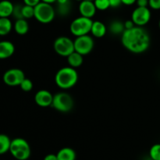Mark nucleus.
Here are the masks:
<instances>
[{"label": "nucleus", "instance_id": "f257e3e1", "mask_svg": "<svg viewBox=\"0 0 160 160\" xmlns=\"http://www.w3.org/2000/svg\"><path fill=\"white\" fill-rule=\"evenodd\" d=\"M121 42L127 50L135 54H141L150 46V35L143 27H134L125 30L121 34Z\"/></svg>", "mask_w": 160, "mask_h": 160}, {"label": "nucleus", "instance_id": "f03ea898", "mask_svg": "<svg viewBox=\"0 0 160 160\" xmlns=\"http://www.w3.org/2000/svg\"><path fill=\"white\" fill-rule=\"evenodd\" d=\"M78 81V73L76 69L71 67H64L59 69L55 76V82L61 89L67 90L76 85Z\"/></svg>", "mask_w": 160, "mask_h": 160}, {"label": "nucleus", "instance_id": "7ed1b4c3", "mask_svg": "<svg viewBox=\"0 0 160 160\" xmlns=\"http://www.w3.org/2000/svg\"><path fill=\"white\" fill-rule=\"evenodd\" d=\"M9 152L16 159L27 160L31 156V146L25 139L17 138L11 140Z\"/></svg>", "mask_w": 160, "mask_h": 160}, {"label": "nucleus", "instance_id": "20e7f679", "mask_svg": "<svg viewBox=\"0 0 160 160\" xmlns=\"http://www.w3.org/2000/svg\"><path fill=\"white\" fill-rule=\"evenodd\" d=\"M56 17V10L52 4L41 2L34 6V18L42 23H49Z\"/></svg>", "mask_w": 160, "mask_h": 160}, {"label": "nucleus", "instance_id": "39448f33", "mask_svg": "<svg viewBox=\"0 0 160 160\" xmlns=\"http://www.w3.org/2000/svg\"><path fill=\"white\" fill-rule=\"evenodd\" d=\"M92 23V19L81 16L71 22L70 26V32L75 37L88 34V33L91 32Z\"/></svg>", "mask_w": 160, "mask_h": 160}, {"label": "nucleus", "instance_id": "423d86ee", "mask_svg": "<svg viewBox=\"0 0 160 160\" xmlns=\"http://www.w3.org/2000/svg\"><path fill=\"white\" fill-rule=\"evenodd\" d=\"M74 102L71 95L66 92H59L53 95L52 106L61 112H68L73 109Z\"/></svg>", "mask_w": 160, "mask_h": 160}, {"label": "nucleus", "instance_id": "0eeeda50", "mask_svg": "<svg viewBox=\"0 0 160 160\" xmlns=\"http://www.w3.org/2000/svg\"><path fill=\"white\" fill-rule=\"evenodd\" d=\"M53 48L59 56L67 57L74 52V42L67 36H60L55 40Z\"/></svg>", "mask_w": 160, "mask_h": 160}, {"label": "nucleus", "instance_id": "6e6552de", "mask_svg": "<svg viewBox=\"0 0 160 160\" xmlns=\"http://www.w3.org/2000/svg\"><path fill=\"white\" fill-rule=\"evenodd\" d=\"M73 42L74 50L82 56H87L92 52L95 46L94 38L88 34L76 37Z\"/></svg>", "mask_w": 160, "mask_h": 160}, {"label": "nucleus", "instance_id": "1a4fd4ad", "mask_svg": "<svg viewBox=\"0 0 160 160\" xmlns=\"http://www.w3.org/2000/svg\"><path fill=\"white\" fill-rule=\"evenodd\" d=\"M25 78L26 77L23 70L18 68H12L5 72L2 80L6 85L15 87V86H20Z\"/></svg>", "mask_w": 160, "mask_h": 160}, {"label": "nucleus", "instance_id": "9d476101", "mask_svg": "<svg viewBox=\"0 0 160 160\" xmlns=\"http://www.w3.org/2000/svg\"><path fill=\"white\" fill-rule=\"evenodd\" d=\"M151 11L148 7H139L134 9L131 14V20L135 26L144 27L151 20Z\"/></svg>", "mask_w": 160, "mask_h": 160}, {"label": "nucleus", "instance_id": "9b49d317", "mask_svg": "<svg viewBox=\"0 0 160 160\" xmlns=\"http://www.w3.org/2000/svg\"><path fill=\"white\" fill-rule=\"evenodd\" d=\"M53 95L48 90H39L34 95V102L40 107H48L52 106Z\"/></svg>", "mask_w": 160, "mask_h": 160}, {"label": "nucleus", "instance_id": "f8f14e48", "mask_svg": "<svg viewBox=\"0 0 160 160\" xmlns=\"http://www.w3.org/2000/svg\"><path fill=\"white\" fill-rule=\"evenodd\" d=\"M97 9L94 1L91 0H82L80 2L79 12L81 16L88 18L92 19V17L96 13Z\"/></svg>", "mask_w": 160, "mask_h": 160}, {"label": "nucleus", "instance_id": "ddd939ff", "mask_svg": "<svg viewBox=\"0 0 160 160\" xmlns=\"http://www.w3.org/2000/svg\"><path fill=\"white\" fill-rule=\"evenodd\" d=\"M15 46L9 41L0 42V59H8L14 54Z\"/></svg>", "mask_w": 160, "mask_h": 160}, {"label": "nucleus", "instance_id": "4468645a", "mask_svg": "<svg viewBox=\"0 0 160 160\" xmlns=\"http://www.w3.org/2000/svg\"><path fill=\"white\" fill-rule=\"evenodd\" d=\"M106 32H107V28L104 23L99 21V20L93 21L92 29H91V33L93 37L101 38L106 35Z\"/></svg>", "mask_w": 160, "mask_h": 160}, {"label": "nucleus", "instance_id": "2eb2a0df", "mask_svg": "<svg viewBox=\"0 0 160 160\" xmlns=\"http://www.w3.org/2000/svg\"><path fill=\"white\" fill-rule=\"evenodd\" d=\"M14 5L9 0L0 1V17H9L12 15Z\"/></svg>", "mask_w": 160, "mask_h": 160}, {"label": "nucleus", "instance_id": "dca6fc26", "mask_svg": "<svg viewBox=\"0 0 160 160\" xmlns=\"http://www.w3.org/2000/svg\"><path fill=\"white\" fill-rule=\"evenodd\" d=\"M83 56H84L78 53V52H73L70 56L67 57L69 66L75 69L80 67L83 64V62H84V57Z\"/></svg>", "mask_w": 160, "mask_h": 160}, {"label": "nucleus", "instance_id": "f3484780", "mask_svg": "<svg viewBox=\"0 0 160 160\" xmlns=\"http://www.w3.org/2000/svg\"><path fill=\"white\" fill-rule=\"evenodd\" d=\"M58 160H76V152L71 148L66 147L59 150L56 154Z\"/></svg>", "mask_w": 160, "mask_h": 160}, {"label": "nucleus", "instance_id": "a211bd4d", "mask_svg": "<svg viewBox=\"0 0 160 160\" xmlns=\"http://www.w3.org/2000/svg\"><path fill=\"white\" fill-rule=\"evenodd\" d=\"M14 31L17 34L24 35L29 31V24L26 19H18L14 23Z\"/></svg>", "mask_w": 160, "mask_h": 160}, {"label": "nucleus", "instance_id": "6ab92c4d", "mask_svg": "<svg viewBox=\"0 0 160 160\" xmlns=\"http://www.w3.org/2000/svg\"><path fill=\"white\" fill-rule=\"evenodd\" d=\"M12 28V23L9 17H0V36L7 35Z\"/></svg>", "mask_w": 160, "mask_h": 160}, {"label": "nucleus", "instance_id": "aec40b11", "mask_svg": "<svg viewBox=\"0 0 160 160\" xmlns=\"http://www.w3.org/2000/svg\"><path fill=\"white\" fill-rule=\"evenodd\" d=\"M109 30L113 34H122L125 31L124 23L120 20H113L109 24Z\"/></svg>", "mask_w": 160, "mask_h": 160}, {"label": "nucleus", "instance_id": "412c9836", "mask_svg": "<svg viewBox=\"0 0 160 160\" xmlns=\"http://www.w3.org/2000/svg\"><path fill=\"white\" fill-rule=\"evenodd\" d=\"M11 140L6 134H0V155H3L9 152Z\"/></svg>", "mask_w": 160, "mask_h": 160}, {"label": "nucleus", "instance_id": "4be33fe9", "mask_svg": "<svg viewBox=\"0 0 160 160\" xmlns=\"http://www.w3.org/2000/svg\"><path fill=\"white\" fill-rule=\"evenodd\" d=\"M22 16L26 20L34 17V7L24 4L22 6Z\"/></svg>", "mask_w": 160, "mask_h": 160}, {"label": "nucleus", "instance_id": "5701e85b", "mask_svg": "<svg viewBox=\"0 0 160 160\" xmlns=\"http://www.w3.org/2000/svg\"><path fill=\"white\" fill-rule=\"evenodd\" d=\"M149 156L152 160H160V144H156L151 147Z\"/></svg>", "mask_w": 160, "mask_h": 160}, {"label": "nucleus", "instance_id": "b1692460", "mask_svg": "<svg viewBox=\"0 0 160 160\" xmlns=\"http://www.w3.org/2000/svg\"><path fill=\"white\" fill-rule=\"evenodd\" d=\"M97 10L104 11L110 7L109 0H94Z\"/></svg>", "mask_w": 160, "mask_h": 160}, {"label": "nucleus", "instance_id": "393cba45", "mask_svg": "<svg viewBox=\"0 0 160 160\" xmlns=\"http://www.w3.org/2000/svg\"><path fill=\"white\" fill-rule=\"evenodd\" d=\"M20 88H21V90L23 91V92H31L33 89V83L32 81H31V80L25 78L24 79H23V81L21 82V84H20Z\"/></svg>", "mask_w": 160, "mask_h": 160}, {"label": "nucleus", "instance_id": "a878e982", "mask_svg": "<svg viewBox=\"0 0 160 160\" xmlns=\"http://www.w3.org/2000/svg\"><path fill=\"white\" fill-rule=\"evenodd\" d=\"M22 6H14V10L13 12H12V15L17 18V20L23 18V16H22Z\"/></svg>", "mask_w": 160, "mask_h": 160}, {"label": "nucleus", "instance_id": "bb28decb", "mask_svg": "<svg viewBox=\"0 0 160 160\" xmlns=\"http://www.w3.org/2000/svg\"><path fill=\"white\" fill-rule=\"evenodd\" d=\"M148 6L155 10L160 9V0H148Z\"/></svg>", "mask_w": 160, "mask_h": 160}, {"label": "nucleus", "instance_id": "cd10ccee", "mask_svg": "<svg viewBox=\"0 0 160 160\" xmlns=\"http://www.w3.org/2000/svg\"><path fill=\"white\" fill-rule=\"evenodd\" d=\"M23 2L25 5H28V6H31L34 7V6H37L38 3H40L42 2V0H23Z\"/></svg>", "mask_w": 160, "mask_h": 160}, {"label": "nucleus", "instance_id": "c85d7f7f", "mask_svg": "<svg viewBox=\"0 0 160 160\" xmlns=\"http://www.w3.org/2000/svg\"><path fill=\"white\" fill-rule=\"evenodd\" d=\"M110 7L112 8H117L122 4L121 0H109Z\"/></svg>", "mask_w": 160, "mask_h": 160}, {"label": "nucleus", "instance_id": "c756f323", "mask_svg": "<svg viewBox=\"0 0 160 160\" xmlns=\"http://www.w3.org/2000/svg\"><path fill=\"white\" fill-rule=\"evenodd\" d=\"M124 27H125V30H128V29H131V28H133L134 27H135V24H134V22H133L131 20H128L124 22Z\"/></svg>", "mask_w": 160, "mask_h": 160}, {"label": "nucleus", "instance_id": "7c9ffc66", "mask_svg": "<svg viewBox=\"0 0 160 160\" xmlns=\"http://www.w3.org/2000/svg\"><path fill=\"white\" fill-rule=\"evenodd\" d=\"M136 3L139 7H148V0H137Z\"/></svg>", "mask_w": 160, "mask_h": 160}, {"label": "nucleus", "instance_id": "2f4dec72", "mask_svg": "<svg viewBox=\"0 0 160 160\" xmlns=\"http://www.w3.org/2000/svg\"><path fill=\"white\" fill-rule=\"evenodd\" d=\"M43 160H58L57 156L55 154H48L44 158Z\"/></svg>", "mask_w": 160, "mask_h": 160}, {"label": "nucleus", "instance_id": "473e14b6", "mask_svg": "<svg viewBox=\"0 0 160 160\" xmlns=\"http://www.w3.org/2000/svg\"><path fill=\"white\" fill-rule=\"evenodd\" d=\"M122 4H124L126 6H131V5L136 3L137 0H121Z\"/></svg>", "mask_w": 160, "mask_h": 160}, {"label": "nucleus", "instance_id": "72a5a7b5", "mask_svg": "<svg viewBox=\"0 0 160 160\" xmlns=\"http://www.w3.org/2000/svg\"><path fill=\"white\" fill-rule=\"evenodd\" d=\"M56 2H57L59 5H64L68 3V0H57Z\"/></svg>", "mask_w": 160, "mask_h": 160}, {"label": "nucleus", "instance_id": "f704fd0d", "mask_svg": "<svg viewBox=\"0 0 160 160\" xmlns=\"http://www.w3.org/2000/svg\"><path fill=\"white\" fill-rule=\"evenodd\" d=\"M42 2L48 3V4H52V3L56 2H57V0H42Z\"/></svg>", "mask_w": 160, "mask_h": 160}, {"label": "nucleus", "instance_id": "c9c22d12", "mask_svg": "<svg viewBox=\"0 0 160 160\" xmlns=\"http://www.w3.org/2000/svg\"><path fill=\"white\" fill-rule=\"evenodd\" d=\"M159 29H160V20H159Z\"/></svg>", "mask_w": 160, "mask_h": 160}, {"label": "nucleus", "instance_id": "e433bc0d", "mask_svg": "<svg viewBox=\"0 0 160 160\" xmlns=\"http://www.w3.org/2000/svg\"><path fill=\"white\" fill-rule=\"evenodd\" d=\"M77 1H78V2H81V1H82V0H77Z\"/></svg>", "mask_w": 160, "mask_h": 160}, {"label": "nucleus", "instance_id": "4c0bfd02", "mask_svg": "<svg viewBox=\"0 0 160 160\" xmlns=\"http://www.w3.org/2000/svg\"><path fill=\"white\" fill-rule=\"evenodd\" d=\"M91 1H94V0H91Z\"/></svg>", "mask_w": 160, "mask_h": 160}]
</instances>
